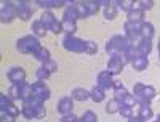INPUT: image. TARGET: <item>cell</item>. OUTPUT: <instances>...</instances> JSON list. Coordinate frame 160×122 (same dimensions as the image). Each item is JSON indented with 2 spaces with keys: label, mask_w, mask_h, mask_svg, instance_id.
<instances>
[{
  "label": "cell",
  "mask_w": 160,
  "mask_h": 122,
  "mask_svg": "<svg viewBox=\"0 0 160 122\" xmlns=\"http://www.w3.org/2000/svg\"><path fill=\"white\" fill-rule=\"evenodd\" d=\"M0 117H2V122H15V119H16L11 114H8L7 111H0Z\"/></svg>",
  "instance_id": "44"
},
{
  "label": "cell",
  "mask_w": 160,
  "mask_h": 122,
  "mask_svg": "<svg viewBox=\"0 0 160 122\" xmlns=\"http://www.w3.org/2000/svg\"><path fill=\"white\" fill-rule=\"evenodd\" d=\"M158 63H160V51H158Z\"/></svg>",
  "instance_id": "48"
},
{
  "label": "cell",
  "mask_w": 160,
  "mask_h": 122,
  "mask_svg": "<svg viewBox=\"0 0 160 122\" xmlns=\"http://www.w3.org/2000/svg\"><path fill=\"white\" fill-rule=\"evenodd\" d=\"M72 109H74V98H72V97H62V98L58 101L56 111H58L61 116L72 114Z\"/></svg>",
  "instance_id": "9"
},
{
  "label": "cell",
  "mask_w": 160,
  "mask_h": 122,
  "mask_svg": "<svg viewBox=\"0 0 160 122\" xmlns=\"http://www.w3.org/2000/svg\"><path fill=\"white\" fill-rule=\"evenodd\" d=\"M136 48L139 50V55L149 56L151 51H152V40H149V39H141V42L138 44Z\"/></svg>",
  "instance_id": "21"
},
{
  "label": "cell",
  "mask_w": 160,
  "mask_h": 122,
  "mask_svg": "<svg viewBox=\"0 0 160 122\" xmlns=\"http://www.w3.org/2000/svg\"><path fill=\"white\" fill-rule=\"evenodd\" d=\"M104 98H106V90L101 88L99 85H95L90 90V100H93L95 103H101L104 101Z\"/></svg>",
  "instance_id": "19"
},
{
  "label": "cell",
  "mask_w": 160,
  "mask_h": 122,
  "mask_svg": "<svg viewBox=\"0 0 160 122\" xmlns=\"http://www.w3.org/2000/svg\"><path fill=\"white\" fill-rule=\"evenodd\" d=\"M32 95H34L35 98H38V100L47 101V100H50V97H51V92H50V88L47 87L45 82H40V80H37V82L32 84Z\"/></svg>",
  "instance_id": "7"
},
{
  "label": "cell",
  "mask_w": 160,
  "mask_h": 122,
  "mask_svg": "<svg viewBox=\"0 0 160 122\" xmlns=\"http://www.w3.org/2000/svg\"><path fill=\"white\" fill-rule=\"evenodd\" d=\"M16 85H18V100L26 101L28 98L32 97V84L21 82V84H16Z\"/></svg>",
  "instance_id": "13"
},
{
  "label": "cell",
  "mask_w": 160,
  "mask_h": 122,
  "mask_svg": "<svg viewBox=\"0 0 160 122\" xmlns=\"http://www.w3.org/2000/svg\"><path fill=\"white\" fill-rule=\"evenodd\" d=\"M21 114H22L24 119H28V120L35 119V113H34V109H31V108H28V106H22V108H21Z\"/></svg>",
  "instance_id": "39"
},
{
  "label": "cell",
  "mask_w": 160,
  "mask_h": 122,
  "mask_svg": "<svg viewBox=\"0 0 160 122\" xmlns=\"http://www.w3.org/2000/svg\"><path fill=\"white\" fill-rule=\"evenodd\" d=\"M40 21H42V23L45 24V28L50 31V29H51V26L55 24L58 19H56V16L53 15L51 11H43V15H42V18H40Z\"/></svg>",
  "instance_id": "25"
},
{
  "label": "cell",
  "mask_w": 160,
  "mask_h": 122,
  "mask_svg": "<svg viewBox=\"0 0 160 122\" xmlns=\"http://www.w3.org/2000/svg\"><path fill=\"white\" fill-rule=\"evenodd\" d=\"M80 119H82L83 122H98V116L93 113V111H85Z\"/></svg>",
  "instance_id": "40"
},
{
  "label": "cell",
  "mask_w": 160,
  "mask_h": 122,
  "mask_svg": "<svg viewBox=\"0 0 160 122\" xmlns=\"http://www.w3.org/2000/svg\"><path fill=\"white\" fill-rule=\"evenodd\" d=\"M123 31H125V37L131 42V45L138 47V44L141 42V24L138 23H131V21H125L123 24Z\"/></svg>",
  "instance_id": "5"
},
{
  "label": "cell",
  "mask_w": 160,
  "mask_h": 122,
  "mask_svg": "<svg viewBox=\"0 0 160 122\" xmlns=\"http://www.w3.org/2000/svg\"><path fill=\"white\" fill-rule=\"evenodd\" d=\"M122 87H125L122 80H114V85H112V88H114V90H117V88H122Z\"/></svg>",
  "instance_id": "46"
},
{
  "label": "cell",
  "mask_w": 160,
  "mask_h": 122,
  "mask_svg": "<svg viewBox=\"0 0 160 122\" xmlns=\"http://www.w3.org/2000/svg\"><path fill=\"white\" fill-rule=\"evenodd\" d=\"M133 0H117L115 2V5L120 8V10H123V11H127V13H130L131 10H133Z\"/></svg>",
  "instance_id": "30"
},
{
  "label": "cell",
  "mask_w": 160,
  "mask_h": 122,
  "mask_svg": "<svg viewBox=\"0 0 160 122\" xmlns=\"http://www.w3.org/2000/svg\"><path fill=\"white\" fill-rule=\"evenodd\" d=\"M123 67H125V64L122 63V60H120L118 55H111V56H109V61H108V71H109L112 76L120 74V72L123 71Z\"/></svg>",
  "instance_id": "10"
},
{
  "label": "cell",
  "mask_w": 160,
  "mask_h": 122,
  "mask_svg": "<svg viewBox=\"0 0 160 122\" xmlns=\"http://www.w3.org/2000/svg\"><path fill=\"white\" fill-rule=\"evenodd\" d=\"M75 7H77V13H78V18H80V19H85V18L90 16V13H88V10H87V7H85L83 2L75 3Z\"/></svg>",
  "instance_id": "35"
},
{
  "label": "cell",
  "mask_w": 160,
  "mask_h": 122,
  "mask_svg": "<svg viewBox=\"0 0 160 122\" xmlns=\"http://www.w3.org/2000/svg\"><path fill=\"white\" fill-rule=\"evenodd\" d=\"M154 35H155V28H154V24L149 23V21H142V23H141V37H142V39L152 40Z\"/></svg>",
  "instance_id": "18"
},
{
  "label": "cell",
  "mask_w": 160,
  "mask_h": 122,
  "mask_svg": "<svg viewBox=\"0 0 160 122\" xmlns=\"http://www.w3.org/2000/svg\"><path fill=\"white\" fill-rule=\"evenodd\" d=\"M85 42L87 40H82L75 35H64L62 47L66 51H71V53H85Z\"/></svg>",
  "instance_id": "4"
},
{
  "label": "cell",
  "mask_w": 160,
  "mask_h": 122,
  "mask_svg": "<svg viewBox=\"0 0 160 122\" xmlns=\"http://www.w3.org/2000/svg\"><path fill=\"white\" fill-rule=\"evenodd\" d=\"M158 51H160V40H158Z\"/></svg>",
  "instance_id": "49"
},
{
  "label": "cell",
  "mask_w": 160,
  "mask_h": 122,
  "mask_svg": "<svg viewBox=\"0 0 160 122\" xmlns=\"http://www.w3.org/2000/svg\"><path fill=\"white\" fill-rule=\"evenodd\" d=\"M77 122H83V120H82V119H78V120H77Z\"/></svg>",
  "instance_id": "50"
},
{
  "label": "cell",
  "mask_w": 160,
  "mask_h": 122,
  "mask_svg": "<svg viewBox=\"0 0 160 122\" xmlns=\"http://www.w3.org/2000/svg\"><path fill=\"white\" fill-rule=\"evenodd\" d=\"M16 7H18V18L21 21H29L32 18V8L29 7L28 2H18Z\"/></svg>",
  "instance_id": "12"
},
{
  "label": "cell",
  "mask_w": 160,
  "mask_h": 122,
  "mask_svg": "<svg viewBox=\"0 0 160 122\" xmlns=\"http://www.w3.org/2000/svg\"><path fill=\"white\" fill-rule=\"evenodd\" d=\"M127 95H128V90H127L125 87H122V88H117V90H114V100H117L120 104H122Z\"/></svg>",
  "instance_id": "32"
},
{
  "label": "cell",
  "mask_w": 160,
  "mask_h": 122,
  "mask_svg": "<svg viewBox=\"0 0 160 122\" xmlns=\"http://www.w3.org/2000/svg\"><path fill=\"white\" fill-rule=\"evenodd\" d=\"M118 108H120V103L112 98L108 104H106V113L108 114H115V113H118Z\"/></svg>",
  "instance_id": "33"
},
{
  "label": "cell",
  "mask_w": 160,
  "mask_h": 122,
  "mask_svg": "<svg viewBox=\"0 0 160 122\" xmlns=\"http://www.w3.org/2000/svg\"><path fill=\"white\" fill-rule=\"evenodd\" d=\"M0 111H7V113H8V114H11L13 117H18V116H19V113H21V111H19V108H18V106H15L13 103L7 108V109H0Z\"/></svg>",
  "instance_id": "42"
},
{
  "label": "cell",
  "mask_w": 160,
  "mask_h": 122,
  "mask_svg": "<svg viewBox=\"0 0 160 122\" xmlns=\"http://www.w3.org/2000/svg\"><path fill=\"white\" fill-rule=\"evenodd\" d=\"M104 5V18L108 21H112L117 18V13H118V8L115 7V2H102Z\"/></svg>",
  "instance_id": "15"
},
{
  "label": "cell",
  "mask_w": 160,
  "mask_h": 122,
  "mask_svg": "<svg viewBox=\"0 0 160 122\" xmlns=\"http://www.w3.org/2000/svg\"><path fill=\"white\" fill-rule=\"evenodd\" d=\"M47 28H45V24L40 21V19H37V21H34L32 23V34L37 37V39H40V37H45L47 35Z\"/></svg>",
  "instance_id": "22"
},
{
  "label": "cell",
  "mask_w": 160,
  "mask_h": 122,
  "mask_svg": "<svg viewBox=\"0 0 160 122\" xmlns=\"http://www.w3.org/2000/svg\"><path fill=\"white\" fill-rule=\"evenodd\" d=\"M85 53H88V55H96V53H98L96 42H93V40H87V42H85Z\"/></svg>",
  "instance_id": "36"
},
{
  "label": "cell",
  "mask_w": 160,
  "mask_h": 122,
  "mask_svg": "<svg viewBox=\"0 0 160 122\" xmlns=\"http://www.w3.org/2000/svg\"><path fill=\"white\" fill-rule=\"evenodd\" d=\"M127 21H131V23H138L141 24L144 21V13L139 11V10H131L130 13H127Z\"/></svg>",
  "instance_id": "26"
},
{
  "label": "cell",
  "mask_w": 160,
  "mask_h": 122,
  "mask_svg": "<svg viewBox=\"0 0 160 122\" xmlns=\"http://www.w3.org/2000/svg\"><path fill=\"white\" fill-rule=\"evenodd\" d=\"M62 32H66V35H74L77 32V23H71V21H62Z\"/></svg>",
  "instance_id": "28"
},
{
  "label": "cell",
  "mask_w": 160,
  "mask_h": 122,
  "mask_svg": "<svg viewBox=\"0 0 160 122\" xmlns=\"http://www.w3.org/2000/svg\"><path fill=\"white\" fill-rule=\"evenodd\" d=\"M133 95L136 97L138 100V104L142 103V104H151V101L155 98V88L152 85H146L142 82H136L135 87H133Z\"/></svg>",
  "instance_id": "2"
},
{
  "label": "cell",
  "mask_w": 160,
  "mask_h": 122,
  "mask_svg": "<svg viewBox=\"0 0 160 122\" xmlns=\"http://www.w3.org/2000/svg\"><path fill=\"white\" fill-rule=\"evenodd\" d=\"M78 18V13H77V7L75 5H69L68 8L64 10V15H62V21H71V23H77Z\"/></svg>",
  "instance_id": "20"
},
{
  "label": "cell",
  "mask_w": 160,
  "mask_h": 122,
  "mask_svg": "<svg viewBox=\"0 0 160 122\" xmlns=\"http://www.w3.org/2000/svg\"><path fill=\"white\" fill-rule=\"evenodd\" d=\"M85 7L90 13V16L91 15H96V13L99 11V5H102V2H98V0H85Z\"/></svg>",
  "instance_id": "27"
},
{
  "label": "cell",
  "mask_w": 160,
  "mask_h": 122,
  "mask_svg": "<svg viewBox=\"0 0 160 122\" xmlns=\"http://www.w3.org/2000/svg\"><path fill=\"white\" fill-rule=\"evenodd\" d=\"M42 67H43V69H47L50 74H53V72L58 71V63H55L53 60H48V61H45V63L42 64Z\"/></svg>",
  "instance_id": "37"
},
{
  "label": "cell",
  "mask_w": 160,
  "mask_h": 122,
  "mask_svg": "<svg viewBox=\"0 0 160 122\" xmlns=\"http://www.w3.org/2000/svg\"><path fill=\"white\" fill-rule=\"evenodd\" d=\"M50 72L47 71V69H43V67H38V69L35 71V77H37V80H40V82H47V80L50 79Z\"/></svg>",
  "instance_id": "34"
},
{
  "label": "cell",
  "mask_w": 160,
  "mask_h": 122,
  "mask_svg": "<svg viewBox=\"0 0 160 122\" xmlns=\"http://www.w3.org/2000/svg\"><path fill=\"white\" fill-rule=\"evenodd\" d=\"M130 64H131V67H133L135 71L142 72V71L148 69V66H149V58H148V56H142V55H139L138 58L133 60Z\"/></svg>",
  "instance_id": "16"
},
{
  "label": "cell",
  "mask_w": 160,
  "mask_h": 122,
  "mask_svg": "<svg viewBox=\"0 0 160 122\" xmlns=\"http://www.w3.org/2000/svg\"><path fill=\"white\" fill-rule=\"evenodd\" d=\"M135 109H136V116H139V117L144 119V120H149V119L154 117V111H152L151 104H142V103H139Z\"/></svg>",
  "instance_id": "14"
},
{
  "label": "cell",
  "mask_w": 160,
  "mask_h": 122,
  "mask_svg": "<svg viewBox=\"0 0 160 122\" xmlns=\"http://www.w3.org/2000/svg\"><path fill=\"white\" fill-rule=\"evenodd\" d=\"M16 48L19 53H24V55H35L42 48V45H40V40L34 34H31V35L21 37L16 42Z\"/></svg>",
  "instance_id": "1"
},
{
  "label": "cell",
  "mask_w": 160,
  "mask_h": 122,
  "mask_svg": "<svg viewBox=\"0 0 160 122\" xmlns=\"http://www.w3.org/2000/svg\"><path fill=\"white\" fill-rule=\"evenodd\" d=\"M131 45V42L125 37V35H112L109 39V42L106 44V51L109 53V55H120V53H123L128 47Z\"/></svg>",
  "instance_id": "3"
},
{
  "label": "cell",
  "mask_w": 160,
  "mask_h": 122,
  "mask_svg": "<svg viewBox=\"0 0 160 122\" xmlns=\"http://www.w3.org/2000/svg\"><path fill=\"white\" fill-rule=\"evenodd\" d=\"M10 104H11L10 97H7L5 93H0V109H7Z\"/></svg>",
  "instance_id": "41"
},
{
  "label": "cell",
  "mask_w": 160,
  "mask_h": 122,
  "mask_svg": "<svg viewBox=\"0 0 160 122\" xmlns=\"http://www.w3.org/2000/svg\"><path fill=\"white\" fill-rule=\"evenodd\" d=\"M78 120V117L72 113V114H68V116H61V119H59V122H77Z\"/></svg>",
  "instance_id": "43"
},
{
  "label": "cell",
  "mask_w": 160,
  "mask_h": 122,
  "mask_svg": "<svg viewBox=\"0 0 160 122\" xmlns=\"http://www.w3.org/2000/svg\"><path fill=\"white\" fill-rule=\"evenodd\" d=\"M122 104H125V106H130V108H133V109H135V108L138 106V100H136V97L135 95H127L125 97V100H123V103Z\"/></svg>",
  "instance_id": "38"
},
{
  "label": "cell",
  "mask_w": 160,
  "mask_h": 122,
  "mask_svg": "<svg viewBox=\"0 0 160 122\" xmlns=\"http://www.w3.org/2000/svg\"><path fill=\"white\" fill-rule=\"evenodd\" d=\"M157 120H158V122H160V114H158V116H157Z\"/></svg>",
  "instance_id": "47"
},
{
  "label": "cell",
  "mask_w": 160,
  "mask_h": 122,
  "mask_svg": "<svg viewBox=\"0 0 160 122\" xmlns=\"http://www.w3.org/2000/svg\"><path fill=\"white\" fill-rule=\"evenodd\" d=\"M71 97L74 100H77V101H87V100H90V92L85 90V88H82V87H77V88L72 90Z\"/></svg>",
  "instance_id": "23"
},
{
  "label": "cell",
  "mask_w": 160,
  "mask_h": 122,
  "mask_svg": "<svg viewBox=\"0 0 160 122\" xmlns=\"http://www.w3.org/2000/svg\"><path fill=\"white\" fill-rule=\"evenodd\" d=\"M154 8V0H138L133 3V10H139V11H148Z\"/></svg>",
  "instance_id": "24"
},
{
  "label": "cell",
  "mask_w": 160,
  "mask_h": 122,
  "mask_svg": "<svg viewBox=\"0 0 160 122\" xmlns=\"http://www.w3.org/2000/svg\"><path fill=\"white\" fill-rule=\"evenodd\" d=\"M35 60H38L40 63H45V61H48V60H51V55H50V50L48 48H45V47H42V48H40L37 53H35Z\"/></svg>",
  "instance_id": "29"
},
{
  "label": "cell",
  "mask_w": 160,
  "mask_h": 122,
  "mask_svg": "<svg viewBox=\"0 0 160 122\" xmlns=\"http://www.w3.org/2000/svg\"><path fill=\"white\" fill-rule=\"evenodd\" d=\"M118 114L122 116V117H125V119H130L131 116H135V109H133V108H130V106L120 104V108H118Z\"/></svg>",
  "instance_id": "31"
},
{
  "label": "cell",
  "mask_w": 160,
  "mask_h": 122,
  "mask_svg": "<svg viewBox=\"0 0 160 122\" xmlns=\"http://www.w3.org/2000/svg\"><path fill=\"white\" fill-rule=\"evenodd\" d=\"M128 122H148V120H144V119H141L139 116L135 114V116H131V117L128 119Z\"/></svg>",
  "instance_id": "45"
},
{
  "label": "cell",
  "mask_w": 160,
  "mask_h": 122,
  "mask_svg": "<svg viewBox=\"0 0 160 122\" xmlns=\"http://www.w3.org/2000/svg\"><path fill=\"white\" fill-rule=\"evenodd\" d=\"M155 122H158V120H155Z\"/></svg>",
  "instance_id": "51"
},
{
  "label": "cell",
  "mask_w": 160,
  "mask_h": 122,
  "mask_svg": "<svg viewBox=\"0 0 160 122\" xmlns=\"http://www.w3.org/2000/svg\"><path fill=\"white\" fill-rule=\"evenodd\" d=\"M18 18V7L15 2H2V8H0V21L3 24L11 23L13 19Z\"/></svg>",
  "instance_id": "6"
},
{
  "label": "cell",
  "mask_w": 160,
  "mask_h": 122,
  "mask_svg": "<svg viewBox=\"0 0 160 122\" xmlns=\"http://www.w3.org/2000/svg\"><path fill=\"white\" fill-rule=\"evenodd\" d=\"M37 5L45 8V11H50V8H61L66 5L64 0H37Z\"/></svg>",
  "instance_id": "17"
},
{
  "label": "cell",
  "mask_w": 160,
  "mask_h": 122,
  "mask_svg": "<svg viewBox=\"0 0 160 122\" xmlns=\"http://www.w3.org/2000/svg\"><path fill=\"white\" fill-rule=\"evenodd\" d=\"M96 85H99V87L104 88V90L112 88V85H114L112 74H111L109 71H101V72L98 74V84H96Z\"/></svg>",
  "instance_id": "11"
},
{
  "label": "cell",
  "mask_w": 160,
  "mask_h": 122,
  "mask_svg": "<svg viewBox=\"0 0 160 122\" xmlns=\"http://www.w3.org/2000/svg\"><path fill=\"white\" fill-rule=\"evenodd\" d=\"M7 79L10 80L11 84H21V82H26V71L24 67H11V69L7 72Z\"/></svg>",
  "instance_id": "8"
}]
</instances>
